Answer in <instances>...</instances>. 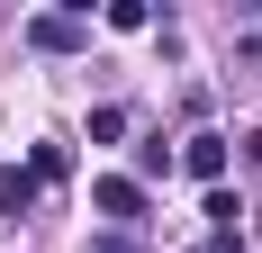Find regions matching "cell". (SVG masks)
I'll use <instances>...</instances> for the list:
<instances>
[{
    "instance_id": "obj_4",
    "label": "cell",
    "mask_w": 262,
    "mask_h": 253,
    "mask_svg": "<svg viewBox=\"0 0 262 253\" xmlns=\"http://www.w3.org/2000/svg\"><path fill=\"white\" fill-rule=\"evenodd\" d=\"M172 163H181V154H172V145H163V136H145V145H136V190H145V181H163V172H172Z\"/></svg>"
},
{
    "instance_id": "obj_9",
    "label": "cell",
    "mask_w": 262,
    "mask_h": 253,
    "mask_svg": "<svg viewBox=\"0 0 262 253\" xmlns=\"http://www.w3.org/2000/svg\"><path fill=\"white\" fill-rule=\"evenodd\" d=\"M244 154H253V163H262V126H253V136H244Z\"/></svg>"
},
{
    "instance_id": "obj_2",
    "label": "cell",
    "mask_w": 262,
    "mask_h": 253,
    "mask_svg": "<svg viewBox=\"0 0 262 253\" xmlns=\"http://www.w3.org/2000/svg\"><path fill=\"white\" fill-rule=\"evenodd\" d=\"M91 208H100V217H118V226H127V217H145V190H136L127 172H108V181H91Z\"/></svg>"
},
{
    "instance_id": "obj_7",
    "label": "cell",
    "mask_w": 262,
    "mask_h": 253,
    "mask_svg": "<svg viewBox=\"0 0 262 253\" xmlns=\"http://www.w3.org/2000/svg\"><path fill=\"white\" fill-rule=\"evenodd\" d=\"M118 136H127V109H118V100L91 109V145H118Z\"/></svg>"
},
{
    "instance_id": "obj_6",
    "label": "cell",
    "mask_w": 262,
    "mask_h": 253,
    "mask_svg": "<svg viewBox=\"0 0 262 253\" xmlns=\"http://www.w3.org/2000/svg\"><path fill=\"white\" fill-rule=\"evenodd\" d=\"M27 172H36V190H46V181H73V145H36Z\"/></svg>"
},
{
    "instance_id": "obj_3",
    "label": "cell",
    "mask_w": 262,
    "mask_h": 253,
    "mask_svg": "<svg viewBox=\"0 0 262 253\" xmlns=\"http://www.w3.org/2000/svg\"><path fill=\"white\" fill-rule=\"evenodd\" d=\"M181 172H199V181H226V136H208V126H199V136L181 145Z\"/></svg>"
},
{
    "instance_id": "obj_1",
    "label": "cell",
    "mask_w": 262,
    "mask_h": 253,
    "mask_svg": "<svg viewBox=\"0 0 262 253\" xmlns=\"http://www.w3.org/2000/svg\"><path fill=\"white\" fill-rule=\"evenodd\" d=\"M27 46L36 54H81L91 46V18H81V9H36V18H27Z\"/></svg>"
},
{
    "instance_id": "obj_8",
    "label": "cell",
    "mask_w": 262,
    "mask_h": 253,
    "mask_svg": "<svg viewBox=\"0 0 262 253\" xmlns=\"http://www.w3.org/2000/svg\"><path fill=\"white\" fill-rule=\"evenodd\" d=\"M199 253H244V235H208V244H199Z\"/></svg>"
},
{
    "instance_id": "obj_5",
    "label": "cell",
    "mask_w": 262,
    "mask_h": 253,
    "mask_svg": "<svg viewBox=\"0 0 262 253\" xmlns=\"http://www.w3.org/2000/svg\"><path fill=\"white\" fill-rule=\"evenodd\" d=\"M0 208L27 217V208H36V172H9V163H0Z\"/></svg>"
}]
</instances>
